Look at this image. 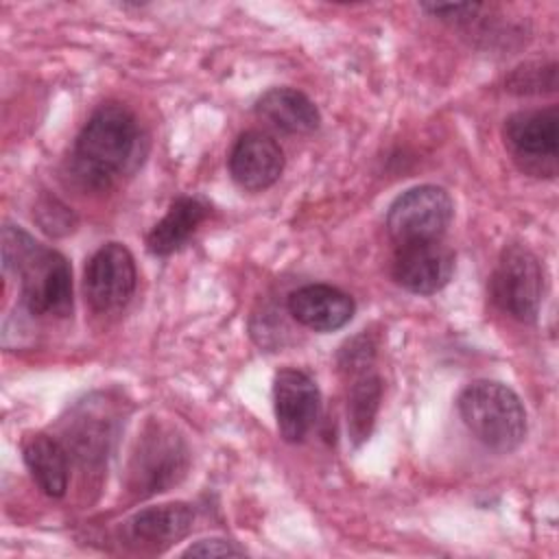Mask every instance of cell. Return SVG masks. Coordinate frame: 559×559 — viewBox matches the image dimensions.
Returning <instances> with one entry per match:
<instances>
[{
	"label": "cell",
	"instance_id": "obj_1",
	"mask_svg": "<svg viewBox=\"0 0 559 559\" xmlns=\"http://www.w3.org/2000/svg\"><path fill=\"white\" fill-rule=\"evenodd\" d=\"M2 266L20 280V297L31 314L68 317L72 312L68 260L9 223L2 227Z\"/></svg>",
	"mask_w": 559,
	"mask_h": 559
},
{
	"label": "cell",
	"instance_id": "obj_2",
	"mask_svg": "<svg viewBox=\"0 0 559 559\" xmlns=\"http://www.w3.org/2000/svg\"><path fill=\"white\" fill-rule=\"evenodd\" d=\"M138 148L140 124L135 116L118 103L100 105L74 142V177L85 188H109L124 170L131 168Z\"/></svg>",
	"mask_w": 559,
	"mask_h": 559
},
{
	"label": "cell",
	"instance_id": "obj_3",
	"mask_svg": "<svg viewBox=\"0 0 559 559\" xmlns=\"http://www.w3.org/2000/svg\"><path fill=\"white\" fill-rule=\"evenodd\" d=\"M456 408L469 432L493 452L509 454L526 437L524 404L502 382L474 380L459 393Z\"/></svg>",
	"mask_w": 559,
	"mask_h": 559
},
{
	"label": "cell",
	"instance_id": "obj_4",
	"mask_svg": "<svg viewBox=\"0 0 559 559\" xmlns=\"http://www.w3.org/2000/svg\"><path fill=\"white\" fill-rule=\"evenodd\" d=\"M190 467V450L175 426L148 421L138 435L127 465V487L140 498L168 491Z\"/></svg>",
	"mask_w": 559,
	"mask_h": 559
},
{
	"label": "cell",
	"instance_id": "obj_5",
	"mask_svg": "<svg viewBox=\"0 0 559 559\" xmlns=\"http://www.w3.org/2000/svg\"><path fill=\"white\" fill-rule=\"evenodd\" d=\"M454 216L452 197L439 186L402 192L386 212V231L395 245L441 240Z\"/></svg>",
	"mask_w": 559,
	"mask_h": 559
},
{
	"label": "cell",
	"instance_id": "obj_6",
	"mask_svg": "<svg viewBox=\"0 0 559 559\" xmlns=\"http://www.w3.org/2000/svg\"><path fill=\"white\" fill-rule=\"evenodd\" d=\"M489 293L496 306L513 319L535 321L544 293V275L535 253L524 245H507L491 273Z\"/></svg>",
	"mask_w": 559,
	"mask_h": 559
},
{
	"label": "cell",
	"instance_id": "obj_7",
	"mask_svg": "<svg viewBox=\"0 0 559 559\" xmlns=\"http://www.w3.org/2000/svg\"><path fill=\"white\" fill-rule=\"evenodd\" d=\"M504 146L515 164L535 177H555L559 153V111L557 107L515 111L502 127Z\"/></svg>",
	"mask_w": 559,
	"mask_h": 559
},
{
	"label": "cell",
	"instance_id": "obj_8",
	"mask_svg": "<svg viewBox=\"0 0 559 559\" xmlns=\"http://www.w3.org/2000/svg\"><path fill=\"white\" fill-rule=\"evenodd\" d=\"M138 271L131 251L120 242L103 245L87 262L83 290L96 312H116L129 304L135 293Z\"/></svg>",
	"mask_w": 559,
	"mask_h": 559
},
{
	"label": "cell",
	"instance_id": "obj_9",
	"mask_svg": "<svg viewBox=\"0 0 559 559\" xmlns=\"http://www.w3.org/2000/svg\"><path fill=\"white\" fill-rule=\"evenodd\" d=\"M321 406L317 382L301 369H280L273 380V408L284 441L299 443L312 430Z\"/></svg>",
	"mask_w": 559,
	"mask_h": 559
},
{
	"label": "cell",
	"instance_id": "obj_10",
	"mask_svg": "<svg viewBox=\"0 0 559 559\" xmlns=\"http://www.w3.org/2000/svg\"><path fill=\"white\" fill-rule=\"evenodd\" d=\"M391 271L404 290L432 295L452 280L454 253L441 240L397 245Z\"/></svg>",
	"mask_w": 559,
	"mask_h": 559
},
{
	"label": "cell",
	"instance_id": "obj_11",
	"mask_svg": "<svg viewBox=\"0 0 559 559\" xmlns=\"http://www.w3.org/2000/svg\"><path fill=\"white\" fill-rule=\"evenodd\" d=\"M284 173L280 144L262 131H245L229 153V175L247 192L271 188Z\"/></svg>",
	"mask_w": 559,
	"mask_h": 559
},
{
	"label": "cell",
	"instance_id": "obj_12",
	"mask_svg": "<svg viewBox=\"0 0 559 559\" xmlns=\"http://www.w3.org/2000/svg\"><path fill=\"white\" fill-rule=\"evenodd\" d=\"M354 299L330 284H306L288 295L290 317L308 330L334 332L354 317Z\"/></svg>",
	"mask_w": 559,
	"mask_h": 559
},
{
	"label": "cell",
	"instance_id": "obj_13",
	"mask_svg": "<svg viewBox=\"0 0 559 559\" xmlns=\"http://www.w3.org/2000/svg\"><path fill=\"white\" fill-rule=\"evenodd\" d=\"M194 522V511L186 502H166L146 507L129 518L127 535L133 544L151 550H164L183 539Z\"/></svg>",
	"mask_w": 559,
	"mask_h": 559
},
{
	"label": "cell",
	"instance_id": "obj_14",
	"mask_svg": "<svg viewBox=\"0 0 559 559\" xmlns=\"http://www.w3.org/2000/svg\"><path fill=\"white\" fill-rule=\"evenodd\" d=\"M255 114L290 135L312 133L321 124L317 105L295 87H271L258 98Z\"/></svg>",
	"mask_w": 559,
	"mask_h": 559
},
{
	"label": "cell",
	"instance_id": "obj_15",
	"mask_svg": "<svg viewBox=\"0 0 559 559\" xmlns=\"http://www.w3.org/2000/svg\"><path fill=\"white\" fill-rule=\"evenodd\" d=\"M22 459L33 480L46 496L61 498L66 493L70 478V454L59 439L44 432L28 435L22 441Z\"/></svg>",
	"mask_w": 559,
	"mask_h": 559
},
{
	"label": "cell",
	"instance_id": "obj_16",
	"mask_svg": "<svg viewBox=\"0 0 559 559\" xmlns=\"http://www.w3.org/2000/svg\"><path fill=\"white\" fill-rule=\"evenodd\" d=\"M210 205L199 197H177L168 212L146 234V249L153 255H168L181 249L197 227L207 218Z\"/></svg>",
	"mask_w": 559,
	"mask_h": 559
},
{
	"label": "cell",
	"instance_id": "obj_17",
	"mask_svg": "<svg viewBox=\"0 0 559 559\" xmlns=\"http://www.w3.org/2000/svg\"><path fill=\"white\" fill-rule=\"evenodd\" d=\"M382 397V382L373 373H362L347 395V432L354 445L369 439Z\"/></svg>",
	"mask_w": 559,
	"mask_h": 559
},
{
	"label": "cell",
	"instance_id": "obj_18",
	"mask_svg": "<svg viewBox=\"0 0 559 559\" xmlns=\"http://www.w3.org/2000/svg\"><path fill=\"white\" fill-rule=\"evenodd\" d=\"M557 87V66L550 63H524L515 68L507 79V90L513 94H544Z\"/></svg>",
	"mask_w": 559,
	"mask_h": 559
},
{
	"label": "cell",
	"instance_id": "obj_19",
	"mask_svg": "<svg viewBox=\"0 0 559 559\" xmlns=\"http://www.w3.org/2000/svg\"><path fill=\"white\" fill-rule=\"evenodd\" d=\"M240 555H245V548L236 546L234 542L221 539V537L201 539V542L188 546L183 552V557H240Z\"/></svg>",
	"mask_w": 559,
	"mask_h": 559
},
{
	"label": "cell",
	"instance_id": "obj_20",
	"mask_svg": "<svg viewBox=\"0 0 559 559\" xmlns=\"http://www.w3.org/2000/svg\"><path fill=\"white\" fill-rule=\"evenodd\" d=\"M426 11H430L432 15H439L441 20H469L480 4H472V2H461V4H424Z\"/></svg>",
	"mask_w": 559,
	"mask_h": 559
}]
</instances>
